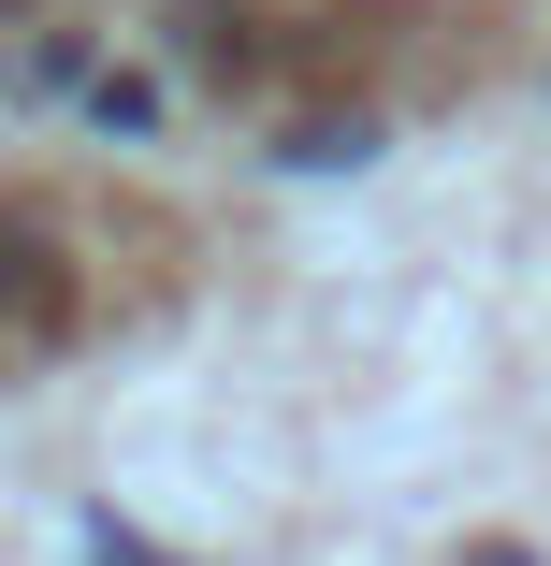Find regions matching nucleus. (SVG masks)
Listing matches in <instances>:
<instances>
[{"instance_id": "nucleus-1", "label": "nucleus", "mask_w": 551, "mask_h": 566, "mask_svg": "<svg viewBox=\"0 0 551 566\" xmlns=\"http://www.w3.org/2000/svg\"><path fill=\"white\" fill-rule=\"evenodd\" d=\"M30 262H44V248H30V233H15V248H0V291H15V305H59V291H44V276H30Z\"/></svg>"}, {"instance_id": "nucleus-2", "label": "nucleus", "mask_w": 551, "mask_h": 566, "mask_svg": "<svg viewBox=\"0 0 551 566\" xmlns=\"http://www.w3.org/2000/svg\"><path fill=\"white\" fill-rule=\"evenodd\" d=\"M465 566H522V552H465Z\"/></svg>"}]
</instances>
